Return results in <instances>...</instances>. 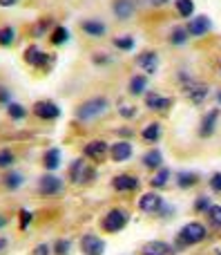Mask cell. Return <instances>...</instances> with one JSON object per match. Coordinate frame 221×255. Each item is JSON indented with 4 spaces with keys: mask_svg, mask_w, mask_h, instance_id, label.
Listing matches in <instances>:
<instances>
[{
    "mask_svg": "<svg viewBox=\"0 0 221 255\" xmlns=\"http://www.w3.org/2000/svg\"><path fill=\"white\" fill-rule=\"evenodd\" d=\"M206 226L199 224V222H190V224H186L181 231H179V247H192V244H199L206 240Z\"/></svg>",
    "mask_w": 221,
    "mask_h": 255,
    "instance_id": "6da1fadb",
    "label": "cell"
},
{
    "mask_svg": "<svg viewBox=\"0 0 221 255\" xmlns=\"http://www.w3.org/2000/svg\"><path fill=\"white\" fill-rule=\"evenodd\" d=\"M105 110H107V99L105 97L89 99V101H85V103L78 106V110H76V119L92 121V119H96V117H101Z\"/></svg>",
    "mask_w": 221,
    "mask_h": 255,
    "instance_id": "7a4b0ae2",
    "label": "cell"
},
{
    "mask_svg": "<svg viewBox=\"0 0 221 255\" xmlns=\"http://www.w3.org/2000/svg\"><path fill=\"white\" fill-rule=\"evenodd\" d=\"M128 220H130V215L123 208H114V211H110L103 217V231H105V233H119V231L125 229Z\"/></svg>",
    "mask_w": 221,
    "mask_h": 255,
    "instance_id": "3957f363",
    "label": "cell"
},
{
    "mask_svg": "<svg viewBox=\"0 0 221 255\" xmlns=\"http://www.w3.org/2000/svg\"><path fill=\"white\" fill-rule=\"evenodd\" d=\"M94 179V168L85 159H76L70 166V181L72 184H87Z\"/></svg>",
    "mask_w": 221,
    "mask_h": 255,
    "instance_id": "277c9868",
    "label": "cell"
},
{
    "mask_svg": "<svg viewBox=\"0 0 221 255\" xmlns=\"http://www.w3.org/2000/svg\"><path fill=\"white\" fill-rule=\"evenodd\" d=\"M52 61H54V58H52V54L43 52V49H40V47H36V45H31V47H27V52H25V63H27V65H31V67H38V70H43V67H47Z\"/></svg>",
    "mask_w": 221,
    "mask_h": 255,
    "instance_id": "5b68a950",
    "label": "cell"
},
{
    "mask_svg": "<svg viewBox=\"0 0 221 255\" xmlns=\"http://www.w3.org/2000/svg\"><path fill=\"white\" fill-rule=\"evenodd\" d=\"M80 251H83V255H103L105 253V242L98 235L87 233L80 240Z\"/></svg>",
    "mask_w": 221,
    "mask_h": 255,
    "instance_id": "8992f818",
    "label": "cell"
},
{
    "mask_svg": "<svg viewBox=\"0 0 221 255\" xmlns=\"http://www.w3.org/2000/svg\"><path fill=\"white\" fill-rule=\"evenodd\" d=\"M31 110H34V115L38 117V119H47V121L58 119V117H61V108H58L56 103H52V101H36Z\"/></svg>",
    "mask_w": 221,
    "mask_h": 255,
    "instance_id": "52a82bcc",
    "label": "cell"
},
{
    "mask_svg": "<svg viewBox=\"0 0 221 255\" xmlns=\"http://www.w3.org/2000/svg\"><path fill=\"white\" fill-rule=\"evenodd\" d=\"M139 208H141L143 213H147V215H156V213L163 208V199L156 193H146L139 199Z\"/></svg>",
    "mask_w": 221,
    "mask_h": 255,
    "instance_id": "ba28073f",
    "label": "cell"
},
{
    "mask_svg": "<svg viewBox=\"0 0 221 255\" xmlns=\"http://www.w3.org/2000/svg\"><path fill=\"white\" fill-rule=\"evenodd\" d=\"M61 188H63V181L54 175H43L38 179V193L40 195H56V193H61Z\"/></svg>",
    "mask_w": 221,
    "mask_h": 255,
    "instance_id": "9c48e42d",
    "label": "cell"
},
{
    "mask_svg": "<svg viewBox=\"0 0 221 255\" xmlns=\"http://www.w3.org/2000/svg\"><path fill=\"white\" fill-rule=\"evenodd\" d=\"M186 97L190 99L192 103H204L206 99H208V85L204 83H197V81H190V83L186 85Z\"/></svg>",
    "mask_w": 221,
    "mask_h": 255,
    "instance_id": "30bf717a",
    "label": "cell"
},
{
    "mask_svg": "<svg viewBox=\"0 0 221 255\" xmlns=\"http://www.w3.org/2000/svg\"><path fill=\"white\" fill-rule=\"evenodd\" d=\"M107 150H110V145L105 141H89L85 145V157L92 159V161H103L107 157Z\"/></svg>",
    "mask_w": 221,
    "mask_h": 255,
    "instance_id": "8fae6325",
    "label": "cell"
},
{
    "mask_svg": "<svg viewBox=\"0 0 221 255\" xmlns=\"http://www.w3.org/2000/svg\"><path fill=\"white\" fill-rule=\"evenodd\" d=\"M210 27H213V22H210L208 16H195V18H190V22H188V34L204 36L210 31Z\"/></svg>",
    "mask_w": 221,
    "mask_h": 255,
    "instance_id": "7c38bea8",
    "label": "cell"
},
{
    "mask_svg": "<svg viewBox=\"0 0 221 255\" xmlns=\"http://www.w3.org/2000/svg\"><path fill=\"white\" fill-rule=\"evenodd\" d=\"M137 65L141 67L146 74H156V70H159V56H156L154 52H143V54H139Z\"/></svg>",
    "mask_w": 221,
    "mask_h": 255,
    "instance_id": "4fadbf2b",
    "label": "cell"
},
{
    "mask_svg": "<svg viewBox=\"0 0 221 255\" xmlns=\"http://www.w3.org/2000/svg\"><path fill=\"white\" fill-rule=\"evenodd\" d=\"M141 255H174V249L170 244L161 242V240H152V242L143 244Z\"/></svg>",
    "mask_w": 221,
    "mask_h": 255,
    "instance_id": "5bb4252c",
    "label": "cell"
},
{
    "mask_svg": "<svg viewBox=\"0 0 221 255\" xmlns=\"http://www.w3.org/2000/svg\"><path fill=\"white\" fill-rule=\"evenodd\" d=\"M146 106L150 108V110L165 112V110H170V108H172V99L161 97V94H156V92H150V94L146 97Z\"/></svg>",
    "mask_w": 221,
    "mask_h": 255,
    "instance_id": "9a60e30c",
    "label": "cell"
},
{
    "mask_svg": "<svg viewBox=\"0 0 221 255\" xmlns=\"http://www.w3.org/2000/svg\"><path fill=\"white\" fill-rule=\"evenodd\" d=\"M134 9H137L134 0H114V4H112V11H114V16L119 18V20H128V18H132Z\"/></svg>",
    "mask_w": 221,
    "mask_h": 255,
    "instance_id": "2e32d148",
    "label": "cell"
},
{
    "mask_svg": "<svg viewBox=\"0 0 221 255\" xmlns=\"http://www.w3.org/2000/svg\"><path fill=\"white\" fill-rule=\"evenodd\" d=\"M110 154L114 161H128L132 157V143L128 141H116L114 145H110Z\"/></svg>",
    "mask_w": 221,
    "mask_h": 255,
    "instance_id": "e0dca14e",
    "label": "cell"
},
{
    "mask_svg": "<svg viewBox=\"0 0 221 255\" xmlns=\"http://www.w3.org/2000/svg\"><path fill=\"white\" fill-rule=\"evenodd\" d=\"M112 186H114L119 193H128V190H137L139 188V179L137 177H132V175H119V177H114Z\"/></svg>",
    "mask_w": 221,
    "mask_h": 255,
    "instance_id": "ac0fdd59",
    "label": "cell"
},
{
    "mask_svg": "<svg viewBox=\"0 0 221 255\" xmlns=\"http://www.w3.org/2000/svg\"><path fill=\"white\" fill-rule=\"evenodd\" d=\"M217 119H219V110H210L208 115L204 117V121H201V130L199 134L201 136H210L215 132V126H217Z\"/></svg>",
    "mask_w": 221,
    "mask_h": 255,
    "instance_id": "d6986e66",
    "label": "cell"
},
{
    "mask_svg": "<svg viewBox=\"0 0 221 255\" xmlns=\"http://www.w3.org/2000/svg\"><path fill=\"white\" fill-rule=\"evenodd\" d=\"M80 27H83V31H85V34L94 36V38H101V36L107 31V27L103 25L101 20H94V18H92V20H85Z\"/></svg>",
    "mask_w": 221,
    "mask_h": 255,
    "instance_id": "ffe728a7",
    "label": "cell"
},
{
    "mask_svg": "<svg viewBox=\"0 0 221 255\" xmlns=\"http://www.w3.org/2000/svg\"><path fill=\"white\" fill-rule=\"evenodd\" d=\"M43 161H45V168H47V170H56V168L61 166V150L58 148L47 150L45 157H43Z\"/></svg>",
    "mask_w": 221,
    "mask_h": 255,
    "instance_id": "44dd1931",
    "label": "cell"
},
{
    "mask_svg": "<svg viewBox=\"0 0 221 255\" xmlns=\"http://www.w3.org/2000/svg\"><path fill=\"white\" fill-rule=\"evenodd\" d=\"M22 184H25V177H22L20 172H9V175L2 177V186L9 190H18Z\"/></svg>",
    "mask_w": 221,
    "mask_h": 255,
    "instance_id": "7402d4cb",
    "label": "cell"
},
{
    "mask_svg": "<svg viewBox=\"0 0 221 255\" xmlns=\"http://www.w3.org/2000/svg\"><path fill=\"white\" fill-rule=\"evenodd\" d=\"M147 88V79L143 74H137L132 76V81H130V94H134V97H139V94H143Z\"/></svg>",
    "mask_w": 221,
    "mask_h": 255,
    "instance_id": "603a6c76",
    "label": "cell"
},
{
    "mask_svg": "<svg viewBox=\"0 0 221 255\" xmlns=\"http://www.w3.org/2000/svg\"><path fill=\"white\" fill-rule=\"evenodd\" d=\"M143 166L152 168V170L163 166V157H161L159 150H150V152H146V157H143Z\"/></svg>",
    "mask_w": 221,
    "mask_h": 255,
    "instance_id": "cb8c5ba5",
    "label": "cell"
},
{
    "mask_svg": "<svg viewBox=\"0 0 221 255\" xmlns=\"http://www.w3.org/2000/svg\"><path fill=\"white\" fill-rule=\"evenodd\" d=\"M188 38H190L188 27H174V29L170 31V43H172V45H186Z\"/></svg>",
    "mask_w": 221,
    "mask_h": 255,
    "instance_id": "d4e9b609",
    "label": "cell"
},
{
    "mask_svg": "<svg viewBox=\"0 0 221 255\" xmlns=\"http://www.w3.org/2000/svg\"><path fill=\"white\" fill-rule=\"evenodd\" d=\"M141 136H143L146 141H150V143H156V141L161 139V126H159V124L146 126V128H143V132H141Z\"/></svg>",
    "mask_w": 221,
    "mask_h": 255,
    "instance_id": "484cf974",
    "label": "cell"
},
{
    "mask_svg": "<svg viewBox=\"0 0 221 255\" xmlns=\"http://www.w3.org/2000/svg\"><path fill=\"white\" fill-rule=\"evenodd\" d=\"M174 7H177L179 16L183 18H192V13H195V2L192 0H174Z\"/></svg>",
    "mask_w": 221,
    "mask_h": 255,
    "instance_id": "4316f807",
    "label": "cell"
},
{
    "mask_svg": "<svg viewBox=\"0 0 221 255\" xmlns=\"http://www.w3.org/2000/svg\"><path fill=\"white\" fill-rule=\"evenodd\" d=\"M13 40H16V29H13L11 25L0 27V45L9 47V45H13Z\"/></svg>",
    "mask_w": 221,
    "mask_h": 255,
    "instance_id": "83f0119b",
    "label": "cell"
},
{
    "mask_svg": "<svg viewBox=\"0 0 221 255\" xmlns=\"http://www.w3.org/2000/svg\"><path fill=\"white\" fill-rule=\"evenodd\" d=\"M168 179H170V170L168 168H159V172H156L154 177H152V188H163V186H168Z\"/></svg>",
    "mask_w": 221,
    "mask_h": 255,
    "instance_id": "f1b7e54d",
    "label": "cell"
},
{
    "mask_svg": "<svg viewBox=\"0 0 221 255\" xmlns=\"http://www.w3.org/2000/svg\"><path fill=\"white\" fill-rule=\"evenodd\" d=\"M177 184H179V188H192L197 184V175L195 172H179Z\"/></svg>",
    "mask_w": 221,
    "mask_h": 255,
    "instance_id": "f546056e",
    "label": "cell"
},
{
    "mask_svg": "<svg viewBox=\"0 0 221 255\" xmlns=\"http://www.w3.org/2000/svg\"><path fill=\"white\" fill-rule=\"evenodd\" d=\"M49 38H52L54 45H63L67 38H70V31H67V27L61 25V27H56V29L52 31V36H49Z\"/></svg>",
    "mask_w": 221,
    "mask_h": 255,
    "instance_id": "4dcf8cb0",
    "label": "cell"
},
{
    "mask_svg": "<svg viewBox=\"0 0 221 255\" xmlns=\"http://www.w3.org/2000/svg\"><path fill=\"white\" fill-rule=\"evenodd\" d=\"M7 112H9V117H11V119H16V121H20V119H25V117H27L25 108H22L20 103H13V101L7 106Z\"/></svg>",
    "mask_w": 221,
    "mask_h": 255,
    "instance_id": "1f68e13d",
    "label": "cell"
},
{
    "mask_svg": "<svg viewBox=\"0 0 221 255\" xmlns=\"http://www.w3.org/2000/svg\"><path fill=\"white\" fill-rule=\"evenodd\" d=\"M16 157H13L11 150H0V168H11Z\"/></svg>",
    "mask_w": 221,
    "mask_h": 255,
    "instance_id": "d6a6232c",
    "label": "cell"
},
{
    "mask_svg": "<svg viewBox=\"0 0 221 255\" xmlns=\"http://www.w3.org/2000/svg\"><path fill=\"white\" fill-rule=\"evenodd\" d=\"M206 215H208V220L213 226H221V206H210Z\"/></svg>",
    "mask_w": 221,
    "mask_h": 255,
    "instance_id": "836d02e7",
    "label": "cell"
},
{
    "mask_svg": "<svg viewBox=\"0 0 221 255\" xmlns=\"http://www.w3.org/2000/svg\"><path fill=\"white\" fill-rule=\"evenodd\" d=\"M70 249H72L70 240H58V242L54 244V253L56 255H70Z\"/></svg>",
    "mask_w": 221,
    "mask_h": 255,
    "instance_id": "e575fe53",
    "label": "cell"
},
{
    "mask_svg": "<svg viewBox=\"0 0 221 255\" xmlns=\"http://www.w3.org/2000/svg\"><path fill=\"white\" fill-rule=\"evenodd\" d=\"M114 45L119 49H132L134 47V38H132V36H121V38L114 40Z\"/></svg>",
    "mask_w": 221,
    "mask_h": 255,
    "instance_id": "d590c367",
    "label": "cell"
},
{
    "mask_svg": "<svg viewBox=\"0 0 221 255\" xmlns=\"http://www.w3.org/2000/svg\"><path fill=\"white\" fill-rule=\"evenodd\" d=\"M210 206H213V204H210L208 197H199V199H197V204H195V208H197L199 213H208Z\"/></svg>",
    "mask_w": 221,
    "mask_h": 255,
    "instance_id": "8d00e7d4",
    "label": "cell"
},
{
    "mask_svg": "<svg viewBox=\"0 0 221 255\" xmlns=\"http://www.w3.org/2000/svg\"><path fill=\"white\" fill-rule=\"evenodd\" d=\"M54 249L49 247V244H38V247H34V251H31V255H52Z\"/></svg>",
    "mask_w": 221,
    "mask_h": 255,
    "instance_id": "74e56055",
    "label": "cell"
},
{
    "mask_svg": "<svg viewBox=\"0 0 221 255\" xmlns=\"http://www.w3.org/2000/svg\"><path fill=\"white\" fill-rule=\"evenodd\" d=\"M31 217H34V215H31L29 211H25V208H22V211H20V229H22V231H25L27 226L31 224Z\"/></svg>",
    "mask_w": 221,
    "mask_h": 255,
    "instance_id": "f35d334b",
    "label": "cell"
},
{
    "mask_svg": "<svg viewBox=\"0 0 221 255\" xmlns=\"http://www.w3.org/2000/svg\"><path fill=\"white\" fill-rule=\"evenodd\" d=\"M210 188L221 193V172H215V175L210 177Z\"/></svg>",
    "mask_w": 221,
    "mask_h": 255,
    "instance_id": "ab89813d",
    "label": "cell"
},
{
    "mask_svg": "<svg viewBox=\"0 0 221 255\" xmlns=\"http://www.w3.org/2000/svg\"><path fill=\"white\" fill-rule=\"evenodd\" d=\"M119 112L125 117V119H132V117H137V108H132V106H121Z\"/></svg>",
    "mask_w": 221,
    "mask_h": 255,
    "instance_id": "60d3db41",
    "label": "cell"
},
{
    "mask_svg": "<svg viewBox=\"0 0 221 255\" xmlns=\"http://www.w3.org/2000/svg\"><path fill=\"white\" fill-rule=\"evenodd\" d=\"M0 103H11V92H9L7 88H0Z\"/></svg>",
    "mask_w": 221,
    "mask_h": 255,
    "instance_id": "b9f144b4",
    "label": "cell"
},
{
    "mask_svg": "<svg viewBox=\"0 0 221 255\" xmlns=\"http://www.w3.org/2000/svg\"><path fill=\"white\" fill-rule=\"evenodd\" d=\"M47 25H49V20H45V18H43V20H40L38 25H36L34 34H36V36H40V34H43V31H45V27H47Z\"/></svg>",
    "mask_w": 221,
    "mask_h": 255,
    "instance_id": "7bdbcfd3",
    "label": "cell"
},
{
    "mask_svg": "<svg viewBox=\"0 0 221 255\" xmlns=\"http://www.w3.org/2000/svg\"><path fill=\"white\" fill-rule=\"evenodd\" d=\"M147 4H152V7H163V4H168L170 0H146Z\"/></svg>",
    "mask_w": 221,
    "mask_h": 255,
    "instance_id": "ee69618b",
    "label": "cell"
},
{
    "mask_svg": "<svg viewBox=\"0 0 221 255\" xmlns=\"http://www.w3.org/2000/svg\"><path fill=\"white\" fill-rule=\"evenodd\" d=\"M94 61L96 63H107L110 58H107V54H94Z\"/></svg>",
    "mask_w": 221,
    "mask_h": 255,
    "instance_id": "f6af8a7d",
    "label": "cell"
},
{
    "mask_svg": "<svg viewBox=\"0 0 221 255\" xmlns=\"http://www.w3.org/2000/svg\"><path fill=\"white\" fill-rule=\"evenodd\" d=\"M18 0H0V7H13Z\"/></svg>",
    "mask_w": 221,
    "mask_h": 255,
    "instance_id": "bcb514c9",
    "label": "cell"
},
{
    "mask_svg": "<svg viewBox=\"0 0 221 255\" xmlns=\"http://www.w3.org/2000/svg\"><path fill=\"white\" fill-rule=\"evenodd\" d=\"M4 249H7V240H4L2 235H0V255L4 253Z\"/></svg>",
    "mask_w": 221,
    "mask_h": 255,
    "instance_id": "7dc6e473",
    "label": "cell"
},
{
    "mask_svg": "<svg viewBox=\"0 0 221 255\" xmlns=\"http://www.w3.org/2000/svg\"><path fill=\"white\" fill-rule=\"evenodd\" d=\"M4 224H7V217H4V215H0V229H2Z\"/></svg>",
    "mask_w": 221,
    "mask_h": 255,
    "instance_id": "c3c4849f",
    "label": "cell"
},
{
    "mask_svg": "<svg viewBox=\"0 0 221 255\" xmlns=\"http://www.w3.org/2000/svg\"><path fill=\"white\" fill-rule=\"evenodd\" d=\"M217 101H219V103H221V92H219V94H217Z\"/></svg>",
    "mask_w": 221,
    "mask_h": 255,
    "instance_id": "681fc988",
    "label": "cell"
},
{
    "mask_svg": "<svg viewBox=\"0 0 221 255\" xmlns=\"http://www.w3.org/2000/svg\"><path fill=\"white\" fill-rule=\"evenodd\" d=\"M219 255H221V253H219Z\"/></svg>",
    "mask_w": 221,
    "mask_h": 255,
    "instance_id": "f907efd6",
    "label": "cell"
}]
</instances>
